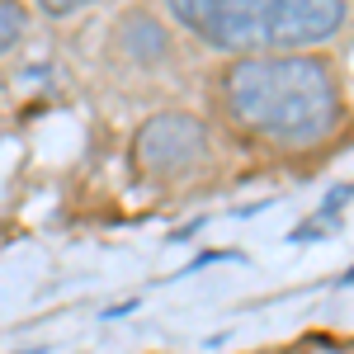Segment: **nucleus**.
<instances>
[{"label":"nucleus","mask_w":354,"mask_h":354,"mask_svg":"<svg viewBox=\"0 0 354 354\" xmlns=\"http://www.w3.org/2000/svg\"><path fill=\"white\" fill-rule=\"evenodd\" d=\"M222 95L232 118L279 147H317L340 123V95L317 57H241Z\"/></svg>","instance_id":"f257e3e1"},{"label":"nucleus","mask_w":354,"mask_h":354,"mask_svg":"<svg viewBox=\"0 0 354 354\" xmlns=\"http://www.w3.org/2000/svg\"><path fill=\"white\" fill-rule=\"evenodd\" d=\"M165 10L222 53L307 48L345 24V0H165Z\"/></svg>","instance_id":"f03ea898"},{"label":"nucleus","mask_w":354,"mask_h":354,"mask_svg":"<svg viewBox=\"0 0 354 354\" xmlns=\"http://www.w3.org/2000/svg\"><path fill=\"white\" fill-rule=\"evenodd\" d=\"M203 151H208V133L189 113H156V118L142 123V133L133 142V156L147 175L189 170L194 161H203Z\"/></svg>","instance_id":"7ed1b4c3"},{"label":"nucleus","mask_w":354,"mask_h":354,"mask_svg":"<svg viewBox=\"0 0 354 354\" xmlns=\"http://www.w3.org/2000/svg\"><path fill=\"white\" fill-rule=\"evenodd\" d=\"M118 48L133 57V62H142V66H156L165 57V28L151 19V15H142V10H133L128 19H123V28H118Z\"/></svg>","instance_id":"20e7f679"},{"label":"nucleus","mask_w":354,"mask_h":354,"mask_svg":"<svg viewBox=\"0 0 354 354\" xmlns=\"http://www.w3.org/2000/svg\"><path fill=\"white\" fill-rule=\"evenodd\" d=\"M24 24H28L24 5H19V0H0V53H10V48L24 38Z\"/></svg>","instance_id":"39448f33"},{"label":"nucleus","mask_w":354,"mask_h":354,"mask_svg":"<svg viewBox=\"0 0 354 354\" xmlns=\"http://www.w3.org/2000/svg\"><path fill=\"white\" fill-rule=\"evenodd\" d=\"M38 5H43V15H57V19H62V15H76L90 0H38Z\"/></svg>","instance_id":"423d86ee"},{"label":"nucleus","mask_w":354,"mask_h":354,"mask_svg":"<svg viewBox=\"0 0 354 354\" xmlns=\"http://www.w3.org/2000/svg\"><path fill=\"white\" fill-rule=\"evenodd\" d=\"M345 198H354V185H335V189L326 194V203H322V218H330V213H335Z\"/></svg>","instance_id":"0eeeda50"},{"label":"nucleus","mask_w":354,"mask_h":354,"mask_svg":"<svg viewBox=\"0 0 354 354\" xmlns=\"http://www.w3.org/2000/svg\"><path fill=\"white\" fill-rule=\"evenodd\" d=\"M340 283H354V270H350V274H345V279H340Z\"/></svg>","instance_id":"6e6552de"}]
</instances>
